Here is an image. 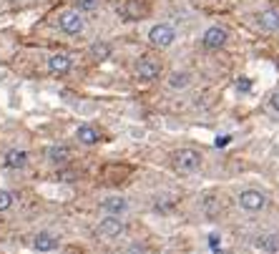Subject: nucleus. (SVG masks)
Masks as SVG:
<instances>
[{
    "label": "nucleus",
    "instance_id": "obj_19",
    "mask_svg": "<svg viewBox=\"0 0 279 254\" xmlns=\"http://www.w3.org/2000/svg\"><path fill=\"white\" fill-rule=\"evenodd\" d=\"M256 246H261V249H276L279 246V236H259Z\"/></svg>",
    "mask_w": 279,
    "mask_h": 254
},
{
    "label": "nucleus",
    "instance_id": "obj_11",
    "mask_svg": "<svg viewBox=\"0 0 279 254\" xmlns=\"http://www.w3.org/2000/svg\"><path fill=\"white\" fill-rule=\"evenodd\" d=\"M76 139H78L83 146H93V144H98V141H101V134H98L93 126L83 123V126H78V129H76Z\"/></svg>",
    "mask_w": 279,
    "mask_h": 254
},
{
    "label": "nucleus",
    "instance_id": "obj_24",
    "mask_svg": "<svg viewBox=\"0 0 279 254\" xmlns=\"http://www.w3.org/2000/svg\"><path fill=\"white\" fill-rule=\"evenodd\" d=\"M209 244H211V249H216V246H219V236L211 234V236H209Z\"/></svg>",
    "mask_w": 279,
    "mask_h": 254
},
{
    "label": "nucleus",
    "instance_id": "obj_16",
    "mask_svg": "<svg viewBox=\"0 0 279 254\" xmlns=\"http://www.w3.org/2000/svg\"><path fill=\"white\" fill-rule=\"evenodd\" d=\"M91 56H93L96 61H106V58L111 56V46H108V43H93V46H91Z\"/></svg>",
    "mask_w": 279,
    "mask_h": 254
},
{
    "label": "nucleus",
    "instance_id": "obj_20",
    "mask_svg": "<svg viewBox=\"0 0 279 254\" xmlns=\"http://www.w3.org/2000/svg\"><path fill=\"white\" fill-rule=\"evenodd\" d=\"M73 3H76V11H96L98 8V3H101V0H73Z\"/></svg>",
    "mask_w": 279,
    "mask_h": 254
},
{
    "label": "nucleus",
    "instance_id": "obj_4",
    "mask_svg": "<svg viewBox=\"0 0 279 254\" xmlns=\"http://www.w3.org/2000/svg\"><path fill=\"white\" fill-rule=\"evenodd\" d=\"M123 221H121V216H113V214H106L101 221H98V236H103V239H116V236H121L123 234Z\"/></svg>",
    "mask_w": 279,
    "mask_h": 254
},
{
    "label": "nucleus",
    "instance_id": "obj_6",
    "mask_svg": "<svg viewBox=\"0 0 279 254\" xmlns=\"http://www.w3.org/2000/svg\"><path fill=\"white\" fill-rule=\"evenodd\" d=\"M239 206L246 209V211H261L266 206V196L256 189H246L239 194Z\"/></svg>",
    "mask_w": 279,
    "mask_h": 254
},
{
    "label": "nucleus",
    "instance_id": "obj_8",
    "mask_svg": "<svg viewBox=\"0 0 279 254\" xmlns=\"http://www.w3.org/2000/svg\"><path fill=\"white\" fill-rule=\"evenodd\" d=\"M71 68H73V58L68 53H53L48 58V71L56 73V76H66Z\"/></svg>",
    "mask_w": 279,
    "mask_h": 254
},
{
    "label": "nucleus",
    "instance_id": "obj_10",
    "mask_svg": "<svg viewBox=\"0 0 279 254\" xmlns=\"http://www.w3.org/2000/svg\"><path fill=\"white\" fill-rule=\"evenodd\" d=\"M256 21H259V26H261L264 31H269V33H276V31H279V11H276V8L261 11Z\"/></svg>",
    "mask_w": 279,
    "mask_h": 254
},
{
    "label": "nucleus",
    "instance_id": "obj_5",
    "mask_svg": "<svg viewBox=\"0 0 279 254\" xmlns=\"http://www.w3.org/2000/svg\"><path fill=\"white\" fill-rule=\"evenodd\" d=\"M161 76V63L154 61V58H141L138 66H136V78L144 81V83H151Z\"/></svg>",
    "mask_w": 279,
    "mask_h": 254
},
{
    "label": "nucleus",
    "instance_id": "obj_22",
    "mask_svg": "<svg viewBox=\"0 0 279 254\" xmlns=\"http://www.w3.org/2000/svg\"><path fill=\"white\" fill-rule=\"evenodd\" d=\"M229 141H231V139H229V136H221V139H216V141H214V144H216V149H219V146H226V144H229Z\"/></svg>",
    "mask_w": 279,
    "mask_h": 254
},
{
    "label": "nucleus",
    "instance_id": "obj_12",
    "mask_svg": "<svg viewBox=\"0 0 279 254\" xmlns=\"http://www.w3.org/2000/svg\"><path fill=\"white\" fill-rule=\"evenodd\" d=\"M33 246L38 251H53V249H58V236H53L48 231H41V234L33 236Z\"/></svg>",
    "mask_w": 279,
    "mask_h": 254
},
{
    "label": "nucleus",
    "instance_id": "obj_14",
    "mask_svg": "<svg viewBox=\"0 0 279 254\" xmlns=\"http://www.w3.org/2000/svg\"><path fill=\"white\" fill-rule=\"evenodd\" d=\"M189 83H191V76L186 71H179V73L169 76V88H174V91H184Z\"/></svg>",
    "mask_w": 279,
    "mask_h": 254
},
{
    "label": "nucleus",
    "instance_id": "obj_2",
    "mask_svg": "<svg viewBox=\"0 0 279 254\" xmlns=\"http://www.w3.org/2000/svg\"><path fill=\"white\" fill-rule=\"evenodd\" d=\"M58 28H61L66 36H81L83 28H86V21H83L81 11H66V13H61V18H58Z\"/></svg>",
    "mask_w": 279,
    "mask_h": 254
},
{
    "label": "nucleus",
    "instance_id": "obj_23",
    "mask_svg": "<svg viewBox=\"0 0 279 254\" xmlns=\"http://www.w3.org/2000/svg\"><path fill=\"white\" fill-rule=\"evenodd\" d=\"M271 108H274V111H279V91L271 96Z\"/></svg>",
    "mask_w": 279,
    "mask_h": 254
},
{
    "label": "nucleus",
    "instance_id": "obj_17",
    "mask_svg": "<svg viewBox=\"0 0 279 254\" xmlns=\"http://www.w3.org/2000/svg\"><path fill=\"white\" fill-rule=\"evenodd\" d=\"M141 13H144V11H141V6H138V3H133V0H131V3H126V6H123V16H126L128 21H136V18H138Z\"/></svg>",
    "mask_w": 279,
    "mask_h": 254
},
{
    "label": "nucleus",
    "instance_id": "obj_13",
    "mask_svg": "<svg viewBox=\"0 0 279 254\" xmlns=\"http://www.w3.org/2000/svg\"><path fill=\"white\" fill-rule=\"evenodd\" d=\"M6 166L8 169H26L28 166V154L23 149H11L6 154Z\"/></svg>",
    "mask_w": 279,
    "mask_h": 254
},
{
    "label": "nucleus",
    "instance_id": "obj_1",
    "mask_svg": "<svg viewBox=\"0 0 279 254\" xmlns=\"http://www.w3.org/2000/svg\"><path fill=\"white\" fill-rule=\"evenodd\" d=\"M174 164L181 174H194L201 166V154L194 151V149H179L176 156H174Z\"/></svg>",
    "mask_w": 279,
    "mask_h": 254
},
{
    "label": "nucleus",
    "instance_id": "obj_21",
    "mask_svg": "<svg viewBox=\"0 0 279 254\" xmlns=\"http://www.w3.org/2000/svg\"><path fill=\"white\" fill-rule=\"evenodd\" d=\"M249 78H239V91H249Z\"/></svg>",
    "mask_w": 279,
    "mask_h": 254
},
{
    "label": "nucleus",
    "instance_id": "obj_3",
    "mask_svg": "<svg viewBox=\"0 0 279 254\" xmlns=\"http://www.w3.org/2000/svg\"><path fill=\"white\" fill-rule=\"evenodd\" d=\"M174 41H176V31L171 26H166V23H159V26H154L149 31V43L154 48H169Z\"/></svg>",
    "mask_w": 279,
    "mask_h": 254
},
{
    "label": "nucleus",
    "instance_id": "obj_7",
    "mask_svg": "<svg viewBox=\"0 0 279 254\" xmlns=\"http://www.w3.org/2000/svg\"><path fill=\"white\" fill-rule=\"evenodd\" d=\"M226 41H229V33H226L221 26H211V28H206V33L201 36V43H204L206 48H211V51L221 48Z\"/></svg>",
    "mask_w": 279,
    "mask_h": 254
},
{
    "label": "nucleus",
    "instance_id": "obj_9",
    "mask_svg": "<svg viewBox=\"0 0 279 254\" xmlns=\"http://www.w3.org/2000/svg\"><path fill=\"white\" fill-rule=\"evenodd\" d=\"M101 209H103L106 214L121 216V214H126V209H128V201H126L123 196H106V199L101 201Z\"/></svg>",
    "mask_w": 279,
    "mask_h": 254
},
{
    "label": "nucleus",
    "instance_id": "obj_18",
    "mask_svg": "<svg viewBox=\"0 0 279 254\" xmlns=\"http://www.w3.org/2000/svg\"><path fill=\"white\" fill-rule=\"evenodd\" d=\"M13 201H16V196L8 189H0V211H8L13 206Z\"/></svg>",
    "mask_w": 279,
    "mask_h": 254
},
{
    "label": "nucleus",
    "instance_id": "obj_15",
    "mask_svg": "<svg viewBox=\"0 0 279 254\" xmlns=\"http://www.w3.org/2000/svg\"><path fill=\"white\" fill-rule=\"evenodd\" d=\"M46 156H48V161H53V164H66V161L71 159V151H68V146H51Z\"/></svg>",
    "mask_w": 279,
    "mask_h": 254
}]
</instances>
